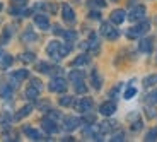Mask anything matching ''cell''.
Instances as JSON below:
<instances>
[{
    "label": "cell",
    "mask_w": 157,
    "mask_h": 142,
    "mask_svg": "<svg viewBox=\"0 0 157 142\" xmlns=\"http://www.w3.org/2000/svg\"><path fill=\"white\" fill-rule=\"evenodd\" d=\"M138 48H140V51H144V53H150L152 51V40H142L140 45H138Z\"/></svg>",
    "instance_id": "9a60e30c"
},
{
    "label": "cell",
    "mask_w": 157,
    "mask_h": 142,
    "mask_svg": "<svg viewBox=\"0 0 157 142\" xmlns=\"http://www.w3.org/2000/svg\"><path fill=\"white\" fill-rule=\"evenodd\" d=\"M9 36H10V29L7 28V31L4 33V41H7V40H9Z\"/></svg>",
    "instance_id": "8d00e7d4"
},
{
    "label": "cell",
    "mask_w": 157,
    "mask_h": 142,
    "mask_svg": "<svg viewBox=\"0 0 157 142\" xmlns=\"http://www.w3.org/2000/svg\"><path fill=\"white\" fill-rule=\"evenodd\" d=\"M123 139H125V134H123V132H118V134H114V135H113V139H111V140L120 142V140H123Z\"/></svg>",
    "instance_id": "d6a6232c"
},
{
    "label": "cell",
    "mask_w": 157,
    "mask_h": 142,
    "mask_svg": "<svg viewBox=\"0 0 157 142\" xmlns=\"http://www.w3.org/2000/svg\"><path fill=\"white\" fill-rule=\"evenodd\" d=\"M22 40H24V41H34V40H36V34H34L33 31H28V33H24Z\"/></svg>",
    "instance_id": "484cf974"
},
{
    "label": "cell",
    "mask_w": 157,
    "mask_h": 142,
    "mask_svg": "<svg viewBox=\"0 0 157 142\" xmlns=\"http://www.w3.org/2000/svg\"><path fill=\"white\" fill-rule=\"evenodd\" d=\"M0 96H2L4 99H10V96H12V87L7 86V84H2V86H0Z\"/></svg>",
    "instance_id": "2e32d148"
},
{
    "label": "cell",
    "mask_w": 157,
    "mask_h": 142,
    "mask_svg": "<svg viewBox=\"0 0 157 142\" xmlns=\"http://www.w3.org/2000/svg\"><path fill=\"white\" fill-rule=\"evenodd\" d=\"M101 33L106 36L108 40H116V38H118V31L111 26L109 22H102L101 24Z\"/></svg>",
    "instance_id": "277c9868"
},
{
    "label": "cell",
    "mask_w": 157,
    "mask_h": 142,
    "mask_svg": "<svg viewBox=\"0 0 157 142\" xmlns=\"http://www.w3.org/2000/svg\"><path fill=\"white\" fill-rule=\"evenodd\" d=\"M63 36H65V40H67L68 43H72V41L77 40V34H75L74 31H63Z\"/></svg>",
    "instance_id": "603a6c76"
},
{
    "label": "cell",
    "mask_w": 157,
    "mask_h": 142,
    "mask_svg": "<svg viewBox=\"0 0 157 142\" xmlns=\"http://www.w3.org/2000/svg\"><path fill=\"white\" fill-rule=\"evenodd\" d=\"M90 81H92V86H94L96 89L101 87V79H99V75H98V70H92V74H90Z\"/></svg>",
    "instance_id": "44dd1931"
},
{
    "label": "cell",
    "mask_w": 157,
    "mask_h": 142,
    "mask_svg": "<svg viewBox=\"0 0 157 142\" xmlns=\"http://www.w3.org/2000/svg\"><path fill=\"white\" fill-rule=\"evenodd\" d=\"M157 139V128H154V130H150L149 134L145 135V140H155Z\"/></svg>",
    "instance_id": "4dcf8cb0"
},
{
    "label": "cell",
    "mask_w": 157,
    "mask_h": 142,
    "mask_svg": "<svg viewBox=\"0 0 157 142\" xmlns=\"http://www.w3.org/2000/svg\"><path fill=\"white\" fill-rule=\"evenodd\" d=\"M72 103H74V98H70V96H63V98H60V105H62V106H70Z\"/></svg>",
    "instance_id": "cb8c5ba5"
},
{
    "label": "cell",
    "mask_w": 157,
    "mask_h": 142,
    "mask_svg": "<svg viewBox=\"0 0 157 142\" xmlns=\"http://www.w3.org/2000/svg\"><path fill=\"white\" fill-rule=\"evenodd\" d=\"M2 57H4V53H2V50H0V58H2Z\"/></svg>",
    "instance_id": "f35d334b"
},
{
    "label": "cell",
    "mask_w": 157,
    "mask_h": 142,
    "mask_svg": "<svg viewBox=\"0 0 157 142\" xmlns=\"http://www.w3.org/2000/svg\"><path fill=\"white\" fill-rule=\"evenodd\" d=\"M21 60H22V62H34V53H24L22 57H21Z\"/></svg>",
    "instance_id": "4316f807"
},
{
    "label": "cell",
    "mask_w": 157,
    "mask_h": 142,
    "mask_svg": "<svg viewBox=\"0 0 157 142\" xmlns=\"http://www.w3.org/2000/svg\"><path fill=\"white\" fill-rule=\"evenodd\" d=\"M149 101L150 103H157V91H154V93L149 94Z\"/></svg>",
    "instance_id": "e575fe53"
},
{
    "label": "cell",
    "mask_w": 157,
    "mask_h": 142,
    "mask_svg": "<svg viewBox=\"0 0 157 142\" xmlns=\"http://www.w3.org/2000/svg\"><path fill=\"white\" fill-rule=\"evenodd\" d=\"M92 105H94V103H92V99H90V98H82L80 101L77 103V105H75V106H77V110H78V111H82V113H87V111H90Z\"/></svg>",
    "instance_id": "8992f818"
},
{
    "label": "cell",
    "mask_w": 157,
    "mask_h": 142,
    "mask_svg": "<svg viewBox=\"0 0 157 142\" xmlns=\"http://www.w3.org/2000/svg\"><path fill=\"white\" fill-rule=\"evenodd\" d=\"M87 46H89L92 51H98V50H99V43H98V38H96V34H90V40L87 41Z\"/></svg>",
    "instance_id": "ffe728a7"
},
{
    "label": "cell",
    "mask_w": 157,
    "mask_h": 142,
    "mask_svg": "<svg viewBox=\"0 0 157 142\" xmlns=\"http://www.w3.org/2000/svg\"><path fill=\"white\" fill-rule=\"evenodd\" d=\"M125 19H126V14H125V10H121V9H116V10L111 12V22L113 24H121Z\"/></svg>",
    "instance_id": "9c48e42d"
},
{
    "label": "cell",
    "mask_w": 157,
    "mask_h": 142,
    "mask_svg": "<svg viewBox=\"0 0 157 142\" xmlns=\"http://www.w3.org/2000/svg\"><path fill=\"white\" fill-rule=\"evenodd\" d=\"M87 62H89V57H87V55H80V57H77V58L74 60V67H80V65H86Z\"/></svg>",
    "instance_id": "7402d4cb"
},
{
    "label": "cell",
    "mask_w": 157,
    "mask_h": 142,
    "mask_svg": "<svg viewBox=\"0 0 157 142\" xmlns=\"http://www.w3.org/2000/svg\"><path fill=\"white\" fill-rule=\"evenodd\" d=\"M38 70L46 74V72H50V65H48V63H38Z\"/></svg>",
    "instance_id": "1f68e13d"
},
{
    "label": "cell",
    "mask_w": 157,
    "mask_h": 142,
    "mask_svg": "<svg viewBox=\"0 0 157 142\" xmlns=\"http://www.w3.org/2000/svg\"><path fill=\"white\" fill-rule=\"evenodd\" d=\"M135 94H137V89H135V87H128V89L125 91V98H126V99L133 98Z\"/></svg>",
    "instance_id": "83f0119b"
},
{
    "label": "cell",
    "mask_w": 157,
    "mask_h": 142,
    "mask_svg": "<svg viewBox=\"0 0 157 142\" xmlns=\"http://www.w3.org/2000/svg\"><path fill=\"white\" fill-rule=\"evenodd\" d=\"M149 29H150V24H149V21H144V22L137 24L135 28H130V31L126 33V34H128V38H138V36L145 34V33L149 31Z\"/></svg>",
    "instance_id": "7a4b0ae2"
},
{
    "label": "cell",
    "mask_w": 157,
    "mask_h": 142,
    "mask_svg": "<svg viewBox=\"0 0 157 142\" xmlns=\"http://www.w3.org/2000/svg\"><path fill=\"white\" fill-rule=\"evenodd\" d=\"M89 5L90 7H104V5H106V2H104V0H89Z\"/></svg>",
    "instance_id": "d4e9b609"
},
{
    "label": "cell",
    "mask_w": 157,
    "mask_h": 142,
    "mask_svg": "<svg viewBox=\"0 0 157 142\" xmlns=\"http://www.w3.org/2000/svg\"><path fill=\"white\" fill-rule=\"evenodd\" d=\"M41 127H43V130L48 132V134H55V132H58V127H56V123L53 122L51 118H44L43 122H41Z\"/></svg>",
    "instance_id": "52a82bcc"
},
{
    "label": "cell",
    "mask_w": 157,
    "mask_h": 142,
    "mask_svg": "<svg viewBox=\"0 0 157 142\" xmlns=\"http://www.w3.org/2000/svg\"><path fill=\"white\" fill-rule=\"evenodd\" d=\"M150 82H157V75H150L145 79V86H150Z\"/></svg>",
    "instance_id": "836d02e7"
},
{
    "label": "cell",
    "mask_w": 157,
    "mask_h": 142,
    "mask_svg": "<svg viewBox=\"0 0 157 142\" xmlns=\"http://www.w3.org/2000/svg\"><path fill=\"white\" fill-rule=\"evenodd\" d=\"M24 134L28 135V137H31L33 140H43V135L39 134L38 130L31 128V127H24Z\"/></svg>",
    "instance_id": "5bb4252c"
},
{
    "label": "cell",
    "mask_w": 157,
    "mask_h": 142,
    "mask_svg": "<svg viewBox=\"0 0 157 142\" xmlns=\"http://www.w3.org/2000/svg\"><path fill=\"white\" fill-rule=\"evenodd\" d=\"M31 110H33V106H31V105H28V106L21 108V110H19V113L16 115V120H21V118H24V116H28V115L31 113Z\"/></svg>",
    "instance_id": "d6986e66"
},
{
    "label": "cell",
    "mask_w": 157,
    "mask_h": 142,
    "mask_svg": "<svg viewBox=\"0 0 157 142\" xmlns=\"http://www.w3.org/2000/svg\"><path fill=\"white\" fill-rule=\"evenodd\" d=\"M140 127H142V123H140V122H137V123H133V127H132V128H133V130H138Z\"/></svg>",
    "instance_id": "74e56055"
},
{
    "label": "cell",
    "mask_w": 157,
    "mask_h": 142,
    "mask_svg": "<svg viewBox=\"0 0 157 142\" xmlns=\"http://www.w3.org/2000/svg\"><path fill=\"white\" fill-rule=\"evenodd\" d=\"M99 16H101V14H99V12H90V17H92V19H99Z\"/></svg>",
    "instance_id": "d590c367"
},
{
    "label": "cell",
    "mask_w": 157,
    "mask_h": 142,
    "mask_svg": "<svg viewBox=\"0 0 157 142\" xmlns=\"http://www.w3.org/2000/svg\"><path fill=\"white\" fill-rule=\"evenodd\" d=\"M68 77H70V81H72L74 84H75V82H80V81H84V72H82V70H72Z\"/></svg>",
    "instance_id": "e0dca14e"
},
{
    "label": "cell",
    "mask_w": 157,
    "mask_h": 142,
    "mask_svg": "<svg viewBox=\"0 0 157 142\" xmlns=\"http://www.w3.org/2000/svg\"><path fill=\"white\" fill-rule=\"evenodd\" d=\"M70 50H72V45H63V43H58V41H51V43L46 46L48 55H50L53 60L63 58Z\"/></svg>",
    "instance_id": "6da1fadb"
},
{
    "label": "cell",
    "mask_w": 157,
    "mask_h": 142,
    "mask_svg": "<svg viewBox=\"0 0 157 142\" xmlns=\"http://www.w3.org/2000/svg\"><path fill=\"white\" fill-rule=\"evenodd\" d=\"M34 22H36V26H38V28L44 29V31L50 28V21H48V17L46 16H41V14L34 17Z\"/></svg>",
    "instance_id": "4fadbf2b"
},
{
    "label": "cell",
    "mask_w": 157,
    "mask_h": 142,
    "mask_svg": "<svg viewBox=\"0 0 157 142\" xmlns=\"http://www.w3.org/2000/svg\"><path fill=\"white\" fill-rule=\"evenodd\" d=\"M65 125H63V128L65 130H68V132H72V130H75L78 125H80V120L78 118H75V116H68V118H65Z\"/></svg>",
    "instance_id": "30bf717a"
},
{
    "label": "cell",
    "mask_w": 157,
    "mask_h": 142,
    "mask_svg": "<svg viewBox=\"0 0 157 142\" xmlns=\"http://www.w3.org/2000/svg\"><path fill=\"white\" fill-rule=\"evenodd\" d=\"M114 110H116V106H114V103L108 101V103H102L101 108H99V111H101L104 116H109V115L114 113Z\"/></svg>",
    "instance_id": "8fae6325"
},
{
    "label": "cell",
    "mask_w": 157,
    "mask_h": 142,
    "mask_svg": "<svg viewBox=\"0 0 157 142\" xmlns=\"http://www.w3.org/2000/svg\"><path fill=\"white\" fill-rule=\"evenodd\" d=\"M75 91L77 93H86L87 87L84 86V81H80V82H75Z\"/></svg>",
    "instance_id": "f1b7e54d"
},
{
    "label": "cell",
    "mask_w": 157,
    "mask_h": 142,
    "mask_svg": "<svg viewBox=\"0 0 157 142\" xmlns=\"http://www.w3.org/2000/svg\"><path fill=\"white\" fill-rule=\"evenodd\" d=\"M26 77H28V70H16L14 74L10 75V81L14 82L12 86H17V82H21V81H24Z\"/></svg>",
    "instance_id": "7c38bea8"
},
{
    "label": "cell",
    "mask_w": 157,
    "mask_h": 142,
    "mask_svg": "<svg viewBox=\"0 0 157 142\" xmlns=\"http://www.w3.org/2000/svg\"><path fill=\"white\" fill-rule=\"evenodd\" d=\"M144 16H145V9L142 7V5H137V7H133L130 10L128 19L130 21H140V19H144Z\"/></svg>",
    "instance_id": "5b68a950"
},
{
    "label": "cell",
    "mask_w": 157,
    "mask_h": 142,
    "mask_svg": "<svg viewBox=\"0 0 157 142\" xmlns=\"http://www.w3.org/2000/svg\"><path fill=\"white\" fill-rule=\"evenodd\" d=\"M62 16H63V19L67 21V22H74L75 21V12H74V9L70 7V5H63L62 7Z\"/></svg>",
    "instance_id": "ba28073f"
},
{
    "label": "cell",
    "mask_w": 157,
    "mask_h": 142,
    "mask_svg": "<svg viewBox=\"0 0 157 142\" xmlns=\"http://www.w3.org/2000/svg\"><path fill=\"white\" fill-rule=\"evenodd\" d=\"M39 94V89L36 86H29L28 87V91H26V98L28 99H36Z\"/></svg>",
    "instance_id": "ac0fdd59"
},
{
    "label": "cell",
    "mask_w": 157,
    "mask_h": 142,
    "mask_svg": "<svg viewBox=\"0 0 157 142\" xmlns=\"http://www.w3.org/2000/svg\"><path fill=\"white\" fill-rule=\"evenodd\" d=\"M0 60H2V65H4V67H9V65L12 63V57L10 55H4Z\"/></svg>",
    "instance_id": "f546056e"
},
{
    "label": "cell",
    "mask_w": 157,
    "mask_h": 142,
    "mask_svg": "<svg viewBox=\"0 0 157 142\" xmlns=\"http://www.w3.org/2000/svg\"><path fill=\"white\" fill-rule=\"evenodd\" d=\"M50 89L53 93H63L67 89V81L62 79V77H55V79L50 82Z\"/></svg>",
    "instance_id": "3957f363"
},
{
    "label": "cell",
    "mask_w": 157,
    "mask_h": 142,
    "mask_svg": "<svg viewBox=\"0 0 157 142\" xmlns=\"http://www.w3.org/2000/svg\"><path fill=\"white\" fill-rule=\"evenodd\" d=\"M0 9H2V4H0Z\"/></svg>",
    "instance_id": "ab89813d"
}]
</instances>
